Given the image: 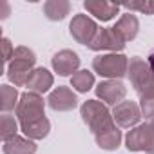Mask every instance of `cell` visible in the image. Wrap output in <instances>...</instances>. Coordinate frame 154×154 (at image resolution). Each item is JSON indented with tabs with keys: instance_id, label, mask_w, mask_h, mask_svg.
I'll return each mask as SVG.
<instances>
[{
	"instance_id": "6da1fadb",
	"label": "cell",
	"mask_w": 154,
	"mask_h": 154,
	"mask_svg": "<svg viewBox=\"0 0 154 154\" xmlns=\"http://www.w3.org/2000/svg\"><path fill=\"white\" fill-rule=\"evenodd\" d=\"M127 76L131 80V85L138 93L140 100H154V71L150 69L147 60L132 56L129 60Z\"/></svg>"
},
{
	"instance_id": "7a4b0ae2",
	"label": "cell",
	"mask_w": 154,
	"mask_h": 154,
	"mask_svg": "<svg viewBox=\"0 0 154 154\" xmlns=\"http://www.w3.org/2000/svg\"><path fill=\"white\" fill-rule=\"evenodd\" d=\"M35 63H36V54H35L33 49H29L26 45L15 47L13 58L8 63V78H9V82L15 84V87L27 85V80H29L31 72L36 69Z\"/></svg>"
},
{
	"instance_id": "3957f363",
	"label": "cell",
	"mask_w": 154,
	"mask_h": 154,
	"mask_svg": "<svg viewBox=\"0 0 154 154\" xmlns=\"http://www.w3.org/2000/svg\"><path fill=\"white\" fill-rule=\"evenodd\" d=\"M80 116L94 136L116 125L114 118H112V112L107 109V105L103 102H98V100L84 102L82 107H80Z\"/></svg>"
},
{
	"instance_id": "277c9868",
	"label": "cell",
	"mask_w": 154,
	"mask_h": 154,
	"mask_svg": "<svg viewBox=\"0 0 154 154\" xmlns=\"http://www.w3.org/2000/svg\"><path fill=\"white\" fill-rule=\"evenodd\" d=\"M93 71L107 80H122L129 71V56L122 53L98 54L93 60Z\"/></svg>"
},
{
	"instance_id": "5b68a950",
	"label": "cell",
	"mask_w": 154,
	"mask_h": 154,
	"mask_svg": "<svg viewBox=\"0 0 154 154\" xmlns=\"http://www.w3.org/2000/svg\"><path fill=\"white\" fill-rule=\"evenodd\" d=\"M44 118H45V102H44L42 94L31 93V91L20 94V102L17 107V120H18L20 127L35 123Z\"/></svg>"
},
{
	"instance_id": "8992f818",
	"label": "cell",
	"mask_w": 154,
	"mask_h": 154,
	"mask_svg": "<svg viewBox=\"0 0 154 154\" xmlns=\"http://www.w3.org/2000/svg\"><path fill=\"white\" fill-rule=\"evenodd\" d=\"M125 147L131 152L154 154V129L150 123H140L125 136Z\"/></svg>"
},
{
	"instance_id": "52a82bcc",
	"label": "cell",
	"mask_w": 154,
	"mask_h": 154,
	"mask_svg": "<svg viewBox=\"0 0 154 154\" xmlns=\"http://www.w3.org/2000/svg\"><path fill=\"white\" fill-rule=\"evenodd\" d=\"M98 24L89 17V15H84V13H78V15H74L71 24H69V33L71 36L82 44V45H91L94 36L98 35Z\"/></svg>"
},
{
	"instance_id": "ba28073f",
	"label": "cell",
	"mask_w": 154,
	"mask_h": 154,
	"mask_svg": "<svg viewBox=\"0 0 154 154\" xmlns=\"http://www.w3.org/2000/svg\"><path fill=\"white\" fill-rule=\"evenodd\" d=\"M112 118H114V123H116L118 127L134 129L136 125H140V120L143 118V114H141L140 103L131 102V100H123V102H120L118 105H114V109H112Z\"/></svg>"
},
{
	"instance_id": "9c48e42d",
	"label": "cell",
	"mask_w": 154,
	"mask_h": 154,
	"mask_svg": "<svg viewBox=\"0 0 154 154\" xmlns=\"http://www.w3.org/2000/svg\"><path fill=\"white\" fill-rule=\"evenodd\" d=\"M125 40L114 27H100L98 35L94 36L93 44L89 49L93 51H111V53H120L125 49Z\"/></svg>"
},
{
	"instance_id": "30bf717a",
	"label": "cell",
	"mask_w": 154,
	"mask_h": 154,
	"mask_svg": "<svg viewBox=\"0 0 154 154\" xmlns=\"http://www.w3.org/2000/svg\"><path fill=\"white\" fill-rule=\"evenodd\" d=\"M94 93L105 105H118L125 100L127 87L120 80H103L96 85Z\"/></svg>"
},
{
	"instance_id": "8fae6325",
	"label": "cell",
	"mask_w": 154,
	"mask_h": 154,
	"mask_svg": "<svg viewBox=\"0 0 154 154\" xmlns=\"http://www.w3.org/2000/svg\"><path fill=\"white\" fill-rule=\"evenodd\" d=\"M53 71L58 72L60 76H72L74 72H78L80 69V56L71 49H62L53 54L51 58Z\"/></svg>"
},
{
	"instance_id": "7c38bea8",
	"label": "cell",
	"mask_w": 154,
	"mask_h": 154,
	"mask_svg": "<svg viewBox=\"0 0 154 154\" xmlns=\"http://www.w3.org/2000/svg\"><path fill=\"white\" fill-rule=\"evenodd\" d=\"M47 105L56 112H67V111H72L76 105H78V98H76V94L72 93V89L58 85L56 89H53L49 93Z\"/></svg>"
},
{
	"instance_id": "4fadbf2b",
	"label": "cell",
	"mask_w": 154,
	"mask_h": 154,
	"mask_svg": "<svg viewBox=\"0 0 154 154\" xmlns=\"http://www.w3.org/2000/svg\"><path fill=\"white\" fill-rule=\"evenodd\" d=\"M84 8L87 9V13H91L93 17H96L102 22L112 20L120 11V4L107 2V0H85Z\"/></svg>"
},
{
	"instance_id": "5bb4252c",
	"label": "cell",
	"mask_w": 154,
	"mask_h": 154,
	"mask_svg": "<svg viewBox=\"0 0 154 154\" xmlns=\"http://www.w3.org/2000/svg\"><path fill=\"white\" fill-rule=\"evenodd\" d=\"M54 84V76L53 72H49L45 67H36L31 76H29V80H27V91L31 93H36V94H44L47 93Z\"/></svg>"
},
{
	"instance_id": "9a60e30c",
	"label": "cell",
	"mask_w": 154,
	"mask_h": 154,
	"mask_svg": "<svg viewBox=\"0 0 154 154\" xmlns=\"http://www.w3.org/2000/svg\"><path fill=\"white\" fill-rule=\"evenodd\" d=\"M114 29L122 35V38H123L125 42H131V40H134V38L138 36V31H140V20H138L136 15H132V13H125V15L120 17V20L116 22Z\"/></svg>"
},
{
	"instance_id": "2e32d148",
	"label": "cell",
	"mask_w": 154,
	"mask_h": 154,
	"mask_svg": "<svg viewBox=\"0 0 154 154\" xmlns=\"http://www.w3.org/2000/svg\"><path fill=\"white\" fill-rule=\"evenodd\" d=\"M4 154H35L36 152V143L26 136H15L8 141H4L2 147Z\"/></svg>"
},
{
	"instance_id": "e0dca14e",
	"label": "cell",
	"mask_w": 154,
	"mask_h": 154,
	"mask_svg": "<svg viewBox=\"0 0 154 154\" xmlns=\"http://www.w3.org/2000/svg\"><path fill=\"white\" fill-rule=\"evenodd\" d=\"M122 138L123 136H122V131L118 129V125H114V127H111V129H107V131L94 136L96 145L100 149H103V150H116L120 147V143H122Z\"/></svg>"
},
{
	"instance_id": "ac0fdd59",
	"label": "cell",
	"mask_w": 154,
	"mask_h": 154,
	"mask_svg": "<svg viewBox=\"0 0 154 154\" xmlns=\"http://www.w3.org/2000/svg\"><path fill=\"white\" fill-rule=\"evenodd\" d=\"M71 11V4L67 0H47L44 4V15L53 20V22H58V20H63Z\"/></svg>"
},
{
	"instance_id": "d6986e66",
	"label": "cell",
	"mask_w": 154,
	"mask_h": 154,
	"mask_svg": "<svg viewBox=\"0 0 154 154\" xmlns=\"http://www.w3.org/2000/svg\"><path fill=\"white\" fill-rule=\"evenodd\" d=\"M20 131L24 132L26 138H29V140H33V141L44 140V138L49 134V131H51V122H49L47 118H44V120H38V122H35V123L22 125Z\"/></svg>"
},
{
	"instance_id": "ffe728a7",
	"label": "cell",
	"mask_w": 154,
	"mask_h": 154,
	"mask_svg": "<svg viewBox=\"0 0 154 154\" xmlns=\"http://www.w3.org/2000/svg\"><path fill=\"white\" fill-rule=\"evenodd\" d=\"M71 87L78 93H87L94 87V74L87 69H80L71 76Z\"/></svg>"
},
{
	"instance_id": "44dd1931",
	"label": "cell",
	"mask_w": 154,
	"mask_h": 154,
	"mask_svg": "<svg viewBox=\"0 0 154 154\" xmlns=\"http://www.w3.org/2000/svg\"><path fill=\"white\" fill-rule=\"evenodd\" d=\"M0 94H2V102H0V107H2V112L8 114L9 111H17L18 102H20V94L17 91V87H11L8 84L0 85Z\"/></svg>"
},
{
	"instance_id": "7402d4cb",
	"label": "cell",
	"mask_w": 154,
	"mask_h": 154,
	"mask_svg": "<svg viewBox=\"0 0 154 154\" xmlns=\"http://www.w3.org/2000/svg\"><path fill=\"white\" fill-rule=\"evenodd\" d=\"M18 127H20V123L13 116L2 114V118H0V138H2L4 141L15 138L18 134Z\"/></svg>"
},
{
	"instance_id": "603a6c76",
	"label": "cell",
	"mask_w": 154,
	"mask_h": 154,
	"mask_svg": "<svg viewBox=\"0 0 154 154\" xmlns=\"http://www.w3.org/2000/svg\"><path fill=\"white\" fill-rule=\"evenodd\" d=\"M125 9L131 11H140L145 15H154V0H140V2H125Z\"/></svg>"
},
{
	"instance_id": "cb8c5ba5",
	"label": "cell",
	"mask_w": 154,
	"mask_h": 154,
	"mask_svg": "<svg viewBox=\"0 0 154 154\" xmlns=\"http://www.w3.org/2000/svg\"><path fill=\"white\" fill-rule=\"evenodd\" d=\"M2 51H4V63H9L11 62V58H13V53H15V47H13V44H11V40L9 38H2Z\"/></svg>"
},
{
	"instance_id": "d4e9b609",
	"label": "cell",
	"mask_w": 154,
	"mask_h": 154,
	"mask_svg": "<svg viewBox=\"0 0 154 154\" xmlns=\"http://www.w3.org/2000/svg\"><path fill=\"white\" fill-rule=\"evenodd\" d=\"M147 62H149V65H150V69L154 71V51H152V53L149 54V60H147Z\"/></svg>"
},
{
	"instance_id": "484cf974",
	"label": "cell",
	"mask_w": 154,
	"mask_h": 154,
	"mask_svg": "<svg viewBox=\"0 0 154 154\" xmlns=\"http://www.w3.org/2000/svg\"><path fill=\"white\" fill-rule=\"evenodd\" d=\"M149 123H150V125H152V129H154V120H150V122H149Z\"/></svg>"
}]
</instances>
